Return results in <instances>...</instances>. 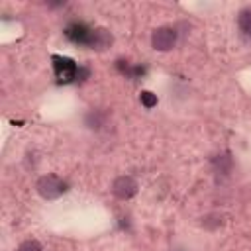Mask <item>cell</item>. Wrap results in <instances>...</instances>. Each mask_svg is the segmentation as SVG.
Wrapping results in <instances>:
<instances>
[{"label": "cell", "mask_w": 251, "mask_h": 251, "mask_svg": "<svg viewBox=\"0 0 251 251\" xmlns=\"http://www.w3.org/2000/svg\"><path fill=\"white\" fill-rule=\"evenodd\" d=\"M112 41H114V37L106 27H92V33H90V39H88L86 47L96 49V51H104L112 45Z\"/></svg>", "instance_id": "6"}, {"label": "cell", "mask_w": 251, "mask_h": 251, "mask_svg": "<svg viewBox=\"0 0 251 251\" xmlns=\"http://www.w3.org/2000/svg\"><path fill=\"white\" fill-rule=\"evenodd\" d=\"M53 69H55V76L61 82H71L80 73L76 63L73 59H69V57H53Z\"/></svg>", "instance_id": "3"}, {"label": "cell", "mask_w": 251, "mask_h": 251, "mask_svg": "<svg viewBox=\"0 0 251 251\" xmlns=\"http://www.w3.org/2000/svg\"><path fill=\"white\" fill-rule=\"evenodd\" d=\"M137 180L133 178V176H129V175H122V176H118L114 182H112V192H114V196L116 198H120V200H129V198H133L135 194H137Z\"/></svg>", "instance_id": "4"}, {"label": "cell", "mask_w": 251, "mask_h": 251, "mask_svg": "<svg viewBox=\"0 0 251 251\" xmlns=\"http://www.w3.org/2000/svg\"><path fill=\"white\" fill-rule=\"evenodd\" d=\"M35 190L39 192V196H43L47 200H53V198L63 196L69 188H67V182L63 178H59L55 175H45L35 182Z\"/></svg>", "instance_id": "1"}, {"label": "cell", "mask_w": 251, "mask_h": 251, "mask_svg": "<svg viewBox=\"0 0 251 251\" xmlns=\"http://www.w3.org/2000/svg\"><path fill=\"white\" fill-rule=\"evenodd\" d=\"M139 100H141V104H143V108H147V110H151V108H155L157 106V94H153L151 90H143L141 94H139Z\"/></svg>", "instance_id": "10"}, {"label": "cell", "mask_w": 251, "mask_h": 251, "mask_svg": "<svg viewBox=\"0 0 251 251\" xmlns=\"http://www.w3.org/2000/svg\"><path fill=\"white\" fill-rule=\"evenodd\" d=\"M212 167H214V171H216L218 175L227 176V175L231 173V169H233V161H231L229 153H222V155H216V157L212 159Z\"/></svg>", "instance_id": "7"}, {"label": "cell", "mask_w": 251, "mask_h": 251, "mask_svg": "<svg viewBox=\"0 0 251 251\" xmlns=\"http://www.w3.org/2000/svg\"><path fill=\"white\" fill-rule=\"evenodd\" d=\"M202 226H204V227H208V229H216V227H220V226H222V216H218V214H210V216H206V218H204Z\"/></svg>", "instance_id": "11"}, {"label": "cell", "mask_w": 251, "mask_h": 251, "mask_svg": "<svg viewBox=\"0 0 251 251\" xmlns=\"http://www.w3.org/2000/svg\"><path fill=\"white\" fill-rule=\"evenodd\" d=\"M16 251H43V247H41L39 241H35V239H27V241L20 243Z\"/></svg>", "instance_id": "12"}, {"label": "cell", "mask_w": 251, "mask_h": 251, "mask_svg": "<svg viewBox=\"0 0 251 251\" xmlns=\"http://www.w3.org/2000/svg\"><path fill=\"white\" fill-rule=\"evenodd\" d=\"M237 27L245 39H251V8H243L237 14Z\"/></svg>", "instance_id": "8"}, {"label": "cell", "mask_w": 251, "mask_h": 251, "mask_svg": "<svg viewBox=\"0 0 251 251\" xmlns=\"http://www.w3.org/2000/svg\"><path fill=\"white\" fill-rule=\"evenodd\" d=\"M176 29L169 27V25H163V27H157L153 33H151V45L155 51H171L175 45H176Z\"/></svg>", "instance_id": "2"}, {"label": "cell", "mask_w": 251, "mask_h": 251, "mask_svg": "<svg viewBox=\"0 0 251 251\" xmlns=\"http://www.w3.org/2000/svg\"><path fill=\"white\" fill-rule=\"evenodd\" d=\"M90 33H92V27H88L82 22H73L65 27V37L76 45H88Z\"/></svg>", "instance_id": "5"}, {"label": "cell", "mask_w": 251, "mask_h": 251, "mask_svg": "<svg viewBox=\"0 0 251 251\" xmlns=\"http://www.w3.org/2000/svg\"><path fill=\"white\" fill-rule=\"evenodd\" d=\"M104 124H106V116L102 112H98V110H94V112H90L86 116V126L92 127V129H100Z\"/></svg>", "instance_id": "9"}]
</instances>
